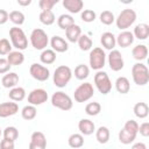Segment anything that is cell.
<instances>
[{
    "label": "cell",
    "mask_w": 149,
    "mask_h": 149,
    "mask_svg": "<svg viewBox=\"0 0 149 149\" xmlns=\"http://www.w3.org/2000/svg\"><path fill=\"white\" fill-rule=\"evenodd\" d=\"M19 80H20V78H19V74L17 73H15V72H6L5 73V76L2 77V79H1V84H2V86L3 87H6V88H12V87H14V86H16L17 84H19Z\"/></svg>",
    "instance_id": "obj_18"
},
{
    "label": "cell",
    "mask_w": 149,
    "mask_h": 149,
    "mask_svg": "<svg viewBox=\"0 0 149 149\" xmlns=\"http://www.w3.org/2000/svg\"><path fill=\"white\" fill-rule=\"evenodd\" d=\"M16 1H17V3H19L20 6H22V7H27V6H29V5L31 3L33 0H16Z\"/></svg>",
    "instance_id": "obj_49"
},
{
    "label": "cell",
    "mask_w": 149,
    "mask_h": 149,
    "mask_svg": "<svg viewBox=\"0 0 149 149\" xmlns=\"http://www.w3.org/2000/svg\"><path fill=\"white\" fill-rule=\"evenodd\" d=\"M12 48H13V45L7 38H1L0 40V55L1 56L8 55L12 51Z\"/></svg>",
    "instance_id": "obj_42"
},
{
    "label": "cell",
    "mask_w": 149,
    "mask_h": 149,
    "mask_svg": "<svg viewBox=\"0 0 149 149\" xmlns=\"http://www.w3.org/2000/svg\"><path fill=\"white\" fill-rule=\"evenodd\" d=\"M123 128H126L129 132H133V133L137 134V132H139V123L135 120H128L123 125Z\"/></svg>",
    "instance_id": "obj_43"
},
{
    "label": "cell",
    "mask_w": 149,
    "mask_h": 149,
    "mask_svg": "<svg viewBox=\"0 0 149 149\" xmlns=\"http://www.w3.org/2000/svg\"><path fill=\"white\" fill-rule=\"evenodd\" d=\"M147 149V147H146V144H143V143H136V144H134L133 146V149Z\"/></svg>",
    "instance_id": "obj_50"
},
{
    "label": "cell",
    "mask_w": 149,
    "mask_h": 149,
    "mask_svg": "<svg viewBox=\"0 0 149 149\" xmlns=\"http://www.w3.org/2000/svg\"><path fill=\"white\" fill-rule=\"evenodd\" d=\"M88 62H90L91 69H93L95 71L101 70L105 66V63H106V54H105V51L99 47L93 48L91 50V52H90Z\"/></svg>",
    "instance_id": "obj_8"
},
{
    "label": "cell",
    "mask_w": 149,
    "mask_h": 149,
    "mask_svg": "<svg viewBox=\"0 0 149 149\" xmlns=\"http://www.w3.org/2000/svg\"><path fill=\"white\" fill-rule=\"evenodd\" d=\"M94 84L97 90L101 94H108L112 90V81L105 71L101 70L97 71V73L94 74Z\"/></svg>",
    "instance_id": "obj_7"
},
{
    "label": "cell",
    "mask_w": 149,
    "mask_h": 149,
    "mask_svg": "<svg viewBox=\"0 0 149 149\" xmlns=\"http://www.w3.org/2000/svg\"><path fill=\"white\" fill-rule=\"evenodd\" d=\"M115 21V16L111 10H104L100 14V22L105 26H109Z\"/></svg>",
    "instance_id": "obj_40"
},
{
    "label": "cell",
    "mask_w": 149,
    "mask_h": 149,
    "mask_svg": "<svg viewBox=\"0 0 149 149\" xmlns=\"http://www.w3.org/2000/svg\"><path fill=\"white\" fill-rule=\"evenodd\" d=\"M14 147H15L14 141L3 139V140L0 142V148H2V149H14Z\"/></svg>",
    "instance_id": "obj_47"
},
{
    "label": "cell",
    "mask_w": 149,
    "mask_h": 149,
    "mask_svg": "<svg viewBox=\"0 0 149 149\" xmlns=\"http://www.w3.org/2000/svg\"><path fill=\"white\" fill-rule=\"evenodd\" d=\"M30 43L36 50H43L48 47L49 37L41 28H35L30 34Z\"/></svg>",
    "instance_id": "obj_6"
},
{
    "label": "cell",
    "mask_w": 149,
    "mask_h": 149,
    "mask_svg": "<svg viewBox=\"0 0 149 149\" xmlns=\"http://www.w3.org/2000/svg\"><path fill=\"white\" fill-rule=\"evenodd\" d=\"M95 139L100 144H105L109 141V129L105 126H100L95 130Z\"/></svg>",
    "instance_id": "obj_30"
},
{
    "label": "cell",
    "mask_w": 149,
    "mask_h": 149,
    "mask_svg": "<svg viewBox=\"0 0 149 149\" xmlns=\"http://www.w3.org/2000/svg\"><path fill=\"white\" fill-rule=\"evenodd\" d=\"M80 17H81V20H83L84 22L90 23V22H93V21L95 20L97 14H95V12L92 10V9H84V10L80 13Z\"/></svg>",
    "instance_id": "obj_41"
},
{
    "label": "cell",
    "mask_w": 149,
    "mask_h": 149,
    "mask_svg": "<svg viewBox=\"0 0 149 149\" xmlns=\"http://www.w3.org/2000/svg\"><path fill=\"white\" fill-rule=\"evenodd\" d=\"M51 104L54 107L62 109V111H70L73 106V101L70 98V95H68L63 91H57L52 94Z\"/></svg>",
    "instance_id": "obj_5"
},
{
    "label": "cell",
    "mask_w": 149,
    "mask_h": 149,
    "mask_svg": "<svg viewBox=\"0 0 149 149\" xmlns=\"http://www.w3.org/2000/svg\"><path fill=\"white\" fill-rule=\"evenodd\" d=\"M135 21H136V12L134 9L126 8L123 10H121V13L118 15V17L115 19L114 22L119 29L126 30L127 28L133 26Z\"/></svg>",
    "instance_id": "obj_4"
},
{
    "label": "cell",
    "mask_w": 149,
    "mask_h": 149,
    "mask_svg": "<svg viewBox=\"0 0 149 149\" xmlns=\"http://www.w3.org/2000/svg\"><path fill=\"white\" fill-rule=\"evenodd\" d=\"M36 114H37V109L34 105H27L24 106L22 109H21V116L27 120V121H30V120H34L36 118Z\"/></svg>",
    "instance_id": "obj_32"
},
{
    "label": "cell",
    "mask_w": 149,
    "mask_h": 149,
    "mask_svg": "<svg viewBox=\"0 0 149 149\" xmlns=\"http://www.w3.org/2000/svg\"><path fill=\"white\" fill-rule=\"evenodd\" d=\"M68 143L71 148H80L84 146V136L83 134H78V133H74V134H71L68 139Z\"/></svg>",
    "instance_id": "obj_33"
},
{
    "label": "cell",
    "mask_w": 149,
    "mask_h": 149,
    "mask_svg": "<svg viewBox=\"0 0 149 149\" xmlns=\"http://www.w3.org/2000/svg\"><path fill=\"white\" fill-rule=\"evenodd\" d=\"M94 88L91 83H83L80 84L73 92V98L74 101L77 102H86L93 97Z\"/></svg>",
    "instance_id": "obj_9"
},
{
    "label": "cell",
    "mask_w": 149,
    "mask_h": 149,
    "mask_svg": "<svg viewBox=\"0 0 149 149\" xmlns=\"http://www.w3.org/2000/svg\"><path fill=\"white\" fill-rule=\"evenodd\" d=\"M90 74V68L85 64H79L76 66L74 69V77L78 79V80H84L88 77Z\"/></svg>",
    "instance_id": "obj_36"
},
{
    "label": "cell",
    "mask_w": 149,
    "mask_h": 149,
    "mask_svg": "<svg viewBox=\"0 0 149 149\" xmlns=\"http://www.w3.org/2000/svg\"><path fill=\"white\" fill-rule=\"evenodd\" d=\"M108 65L111 68L112 71H120L123 69V65H125V62H123V58H122V55L119 50H114L112 49L109 55H108Z\"/></svg>",
    "instance_id": "obj_11"
},
{
    "label": "cell",
    "mask_w": 149,
    "mask_h": 149,
    "mask_svg": "<svg viewBox=\"0 0 149 149\" xmlns=\"http://www.w3.org/2000/svg\"><path fill=\"white\" fill-rule=\"evenodd\" d=\"M136 135H137V134H135V133H133V132H129V130H127L126 128H122V129L119 132V141H120L122 144H130L132 142L135 141Z\"/></svg>",
    "instance_id": "obj_28"
},
{
    "label": "cell",
    "mask_w": 149,
    "mask_h": 149,
    "mask_svg": "<svg viewBox=\"0 0 149 149\" xmlns=\"http://www.w3.org/2000/svg\"><path fill=\"white\" fill-rule=\"evenodd\" d=\"M10 64L8 63L7 58H0V74H5L10 70Z\"/></svg>",
    "instance_id": "obj_45"
},
{
    "label": "cell",
    "mask_w": 149,
    "mask_h": 149,
    "mask_svg": "<svg viewBox=\"0 0 149 149\" xmlns=\"http://www.w3.org/2000/svg\"><path fill=\"white\" fill-rule=\"evenodd\" d=\"M140 135H142L143 137H148L149 136V122H143L139 126V132Z\"/></svg>",
    "instance_id": "obj_46"
},
{
    "label": "cell",
    "mask_w": 149,
    "mask_h": 149,
    "mask_svg": "<svg viewBox=\"0 0 149 149\" xmlns=\"http://www.w3.org/2000/svg\"><path fill=\"white\" fill-rule=\"evenodd\" d=\"M47 100H48V93L43 88H35L28 94V102L34 106L42 105L47 102Z\"/></svg>",
    "instance_id": "obj_12"
},
{
    "label": "cell",
    "mask_w": 149,
    "mask_h": 149,
    "mask_svg": "<svg viewBox=\"0 0 149 149\" xmlns=\"http://www.w3.org/2000/svg\"><path fill=\"white\" fill-rule=\"evenodd\" d=\"M115 88L121 94L128 93L129 90H130V84H129L128 78H126V77H119V78H116V80H115Z\"/></svg>",
    "instance_id": "obj_26"
},
{
    "label": "cell",
    "mask_w": 149,
    "mask_h": 149,
    "mask_svg": "<svg viewBox=\"0 0 149 149\" xmlns=\"http://www.w3.org/2000/svg\"><path fill=\"white\" fill-rule=\"evenodd\" d=\"M133 80L139 86H144L149 83V70L143 63H135L132 68Z\"/></svg>",
    "instance_id": "obj_3"
},
{
    "label": "cell",
    "mask_w": 149,
    "mask_h": 149,
    "mask_svg": "<svg viewBox=\"0 0 149 149\" xmlns=\"http://www.w3.org/2000/svg\"><path fill=\"white\" fill-rule=\"evenodd\" d=\"M47 147V139L42 132H34L30 136V149H44Z\"/></svg>",
    "instance_id": "obj_13"
},
{
    "label": "cell",
    "mask_w": 149,
    "mask_h": 149,
    "mask_svg": "<svg viewBox=\"0 0 149 149\" xmlns=\"http://www.w3.org/2000/svg\"><path fill=\"white\" fill-rule=\"evenodd\" d=\"M57 24H58V27H59L61 29L65 30V29H68L70 26L74 24V19H73L70 14H62V15H59L58 19H57Z\"/></svg>",
    "instance_id": "obj_31"
},
{
    "label": "cell",
    "mask_w": 149,
    "mask_h": 149,
    "mask_svg": "<svg viewBox=\"0 0 149 149\" xmlns=\"http://www.w3.org/2000/svg\"><path fill=\"white\" fill-rule=\"evenodd\" d=\"M1 134H2V132H1V129H0V136H1Z\"/></svg>",
    "instance_id": "obj_53"
},
{
    "label": "cell",
    "mask_w": 149,
    "mask_h": 149,
    "mask_svg": "<svg viewBox=\"0 0 149 149\" xmlns=\"http://www.w3.org/2000/svg\"><path fill=\"white\" fill-rule=\"evenodd\" d=\"M29 73L34 79H36L38 81H45L50 77L49 69L40 63H33L29 68Z\"/></svg>",
    "instance_id": "obj_10"
},
{
    "label": "cell",
    "mask_w": 149,
    "mask_h": 149,
    "mask_svg": "<svg viewBox=\"0 0 149 149\" xmlns=\"http://www.w3.org/2000/svg\"><path fill=\"white\" fill-rule=\"evenodd\" d=\"M134 35L132 31H128V30H123L121 31L116 37H115V41H116V44L121 48H128L133 44L134 42Z\"/></svg>",
    "instance_id": "obj_15"
},
{
    "label": "cell",
    "mask_w": 149,
    "mask_h": 149,
    "mask_svg": "<svg viewBox=\"0 0 149 149\" xmlns=\"http://www.w3.org/2000/svg\"><path fill=\"white\" fill-rule=\"evenodd\" d=\"M7 61L8 63L13 66V65H21L24 62V55L20 51V50H15V51H10L7 55Z\"/></svg>",
    "instance_id": "obj_25"
},
{
    "label": "cell",
    "mask_w": 149,
    "mask_h": 149,
    "mask_svg": "<svg viewBox=\"0 0 149 149\" xmlns=\"http://www.w3.org/2000/svg\"><path fill=\"white\" fill-rule=\"evenodd\" d=\"M50 45H51L52 50L56 51V52H65V51L69 49L68 42H66L63 37L57 36V35H55V36L51 37V40H50Z\"/></svg>",
    "instance_id": "obj_16"
},
{
    "label": "cell",
    "mask_w": 149,
    "mask_h": 149,
    "mask_svg": "<svg viewBox=\"0 0 149 149\" xmlns=\"http://www.w3.org/2000/svg\"><path fill=\"white\" fill-rule=\"evenodd\" d=\"M52 2L56 5V3H58V2H59V0H52Z\"/></svg>",
    "instance_id": "obj_52"
},
{
    "label": "cell",
    "mask_w": 149,
    "mask_h": 149,
    "mask_svg": "<svg viewBox=\"0 0 149 149\" xmlns=\"http://www.w3.org/2000/svg\"><path fill=\"white\" fill-rule=\"evenodd\" d=\"M40 61L42 64L50 65L56 61V51L52 49H43V51L40 55Z\"/></svg>",
    "instance_id": "obj_24"
},
{
    "label": "cell",
    "mask_w": 149,
    "mask_h": 149,
    "mask_svg": "<svg viewBox=\"0 0 149 149\" xmlns=\"http://www.w3.org/2000/svg\"><path fill=\"white\" fill-rule=\"evenodd\" d=\"M38 6L42 10H51L52 7L55 6V3L52 2V0H40Z\"/></svg>",
    "instance_id": "obj_44"
},
{
    "label": "cell",
    "mask_w": 149,
    "mask_h": 149,
    "mask_svg": "<svg viewBox=\"0 0 149 149\" xmlns=\"http://www.w3.org/2000/svg\"><path fill=\"white\" fill-rule=\"evenodd\" d=\"M133 112H134L135 116H137L139 119H144L149 114V107L146 102H137L134 105Z\"/></svg>",
    "instance_id": "obj_29"
},
{
    "label": "cell",
    "mask_w": 149,
    "mask_h": 149,
    "mask_svg": "<svg viewBox=\"0 0 149 149\" xmlns=\"http://www.w3.org/2000/svg\"><path fill=\"white\" fill-rule=\"evenodd\" d=\"M81 35V29L78 24H72L70 26L68 29H65V36L68 38L69 42H72V43H76L79 38V36Z\"/></svg>",
    "instance_id": "obj_20"
},
{
    "label": "cell",
    "mask_w": 149,
    "mask_h": 149,
    "mask_svg": "<svg viewBox=\"0 0 149 149\" xmlns=\"http://www.w3.org/2000/svg\"><path fill=\"white\" fill-rule=\"evenodd\" d=\"M78 129L83 135H91L95 132V125L88 119H81L78 122Z\"/></svg>",
    "instance_id": "obj_19"
},
{
    "label": "cell",
    "mask_w": 149,
    "mask_h": 149,
    "mask_svg": "<svg viewBox=\"0 0 149 149\" xmlns=\"http://www.w3.org/2000/svg\"><path fill=\"white\" fill-rule=\"evenodd\" d=\"M19 112V106L15 101H7L0 104V118L13 116Z\"/></svg>",
    "instance_id": "obj_14"
},
{
    "label": "cell",
    "mask_w": 149,
    "mask_h": 149,
    "mask_svg": "<svg viewBox=\"0 0 149 149\" xmlns=\"http://www.w3.org/2000/svg\"><path fill=\"white\" fill-rule=\"evenodd\" d=\"M8 97L10 100L13 101H22L24 98H26V91L23 87H20V86H14L10 88L9 93H8Z\"/></svg>",
    "instance_id": "obj_27"
},
{
    "label": "cell",
    "mask_w": 149,
    "mask_h": 149,
    "mask_svg": "<svg viewBox=\"0 0 149 149\" xmlns=\"http://www.w3.org/2000/svg\"><path fill=\"white\" fill-rule=\"evenodd\" d=\"M2 135H3V139H7V140H10V141H14L19 137V130L16 127H13V126H9V127H6L2 132Z\"/></svg>",
    "instance_id": "obj_39"
},
{
    "label": "cell",
    "mask_w": 149,
    "mask_h": 149,
    "mask_svg": "<svg viewBox=\"0 0 149 149\" xmlns=\"http://www.w3.org/2000/svg\"><path fill=\"white\" fill-rule=\"evenodd\" d=\"M100 43H101V45H102L105 49H107V50L114 49V47H115V44H116L114 34H113V33H109V31L104 33V34L101 35V37H100Z\"/></svg>",
    "instance_id": "obj_21"
},
{
    "label": "cell",
    "mask_w": 149,
    "mask_h": 149,
    "mask_svg": "<svg viewBox=\"0 0 149 149\" xmlns=\"http://www.w3.org/2000/svg\"><path fill=\"white\" fill-rule=\"evenodd\" d=\"M133 35L135 38L137 40H147V37L149 36V26L147 23H140L136 24L133 31Z\"/></svg>",
    "instance_id": "obj_22"
},
{
    "label": "cell",
    "mask_w": 149,
    "mask_h": 149,
    "mask_svg": "<svg viewBox=\"0 0 149 149\" xmlns=\"http://www.w3.org/2000/svg\"><path fill=\"white\" fill-rule=\"evenodd\" d=\"M121 3H125V5H128V3H132L134 0H119Z\"/></svg>",
    "instance_id": "obj_51"
},
{
    "label": "cell",
    "mask_w": 149,
    "mask_h": 149,
    "mask_svg": "<svg viewBox=\"0 0 149 149\" xmlns=\"http://www.w3.org/2000/svg\"><path fill=\"white\" fill-rule=\"evenodd\" d=\"M77 42H78V47L81 51H88V50H91V48L93 45L92 40L85 34H81Z\"/></svg>",
    "instance_id": "obj_35"
},
{
    "label": "cell",
    "mask_w": 149,
    "mask_h": 149,
    "mask_svg": "<svg viewBox=\"0 0 149 149\" xmlns=\"http://www.w3.org/2000/svg\"><path fill=\"white\" fill-rule=\"evenodd\" d=\"M9 38H10L12 45L15 49H17L20 51L27 49V47H28V38H27L24 31L21 28L12 27L9 29Z\"/></svg>",
    "instance_id": "obj_1"
},
{
    "label": "cell",
    "mask_w": 149,
    "mask_h": 149,
    "mask_svg": "<svg viewBox=\"0 0 149 149\" xmlns=\"http://www.w3.org/2000/svg\"><path fill=\"white\" fill-rule=\"evenodd\" d=\"M71 78H72V71H71V69L68 65H61V66L56 68V70L54 72L52 80H54L55 86L62 88V87H65L69 84V81L71 80Z\"/></svg>",
    "instance_id": "obj_2"
},
{
    "label": "cell",
    "mask_w": 149,
    "mask_h": 149,
    "mask_svg": "<svg viewBox=\"0 0 149 149\" xmlns=\"http://www.w3.org/2000/svg\"><path fill=\"white\" fill-rule=\"evenodd\" d=\"M8 19H9L14 24H16V26L23 24V23H24V20H26L24 14H23L22 12H20V10H13V12H10V13L8 14Z\"/></svg>",
    "instance_id": "obj_37"
},
{
    "label": "cell",
    "mask_w": 149,
    "mask_h": 149,
    "mask_svg": "<svg viewBox=\"0 0 149 149\" xmlns=\"http://www.w3.org/2000/svg\"><path fill=\"white\" fill-rule=\"evenodd\" d=\"M132 55H133V58L141 62V61H144L148 56V48L147 45L144 44H137L133 48L132 50Z\"/></svg>",
    "instance_id": "obj_23"
},
{
    "label": "cell",
    "mask_w": 149,
    "mask_h": 149,
    "mask_svg": "<svg viewBox=\"0 0 149 149\" xmlns=\"http://www.w3.org/2000/svg\"><path fill=\"white\" fill-rule=\"evenodd\" d=\"M38 19H40V22L44 26H51L56 20L55 14L52 13V10H42L40 13Z\"/></svg>",
    "instance_id": "obj_34"
},
{
    "label": "cell",
    "mask_w": 149,
    "mask_h": 149,
    "mask_svg": "<svg viewBox=\"0 0 149 149\" xmlns=\"http://www.w3.org/2000/svg\"><path fill=\"white\" fill-rule=\"evenodd\" d=\"M8 13L5 9H0V24H5L8 21Z\"/></svg>",
    "instance_id": "obj_48"
},
{
    "label": "cell",
    "mask_w": 149,
    "mask_h": 149,
    "mask_svg": "<svg viewBox=\"0 0 149 149\" xmlns=\"http://www.w3.org/2000/svg\"><path fill=\"white\" fill-rule=\"evenodd\" d=\"M101 112V105L97 101H93V102H90L85 106V113L90 116H95L98 115L99 113Z\"/></svg>",
    "instance_id": "obj_38"
},
{
    "label": "cell",
    "mask_w": 149,
    "mask_h": 149,
    "mask_svg": "<svg viewBox=\"0 0 149 149\" xmlns=\"http://www.w3.org/2000/svg\"><path fill=\"white\" fill-rule=\"evenodd\" d=\"M63 7L71 14H77L80 13L83 7H84V2L83 0H63Z\"/></svg>",
    "instance_id": "obj_17"
}]
</instances>
